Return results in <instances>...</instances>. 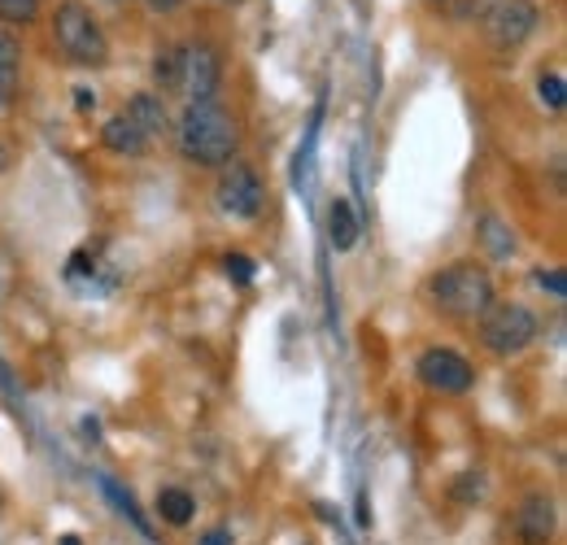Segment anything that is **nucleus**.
Listing matches in <instances>:
<instances>
[{
	"instance_id": "1",
	"label": "nucleus",
	"mask_w": 567,
	"mask_h": 545,
	"mask_svg": "<svg viewBox=\"0 0 567 545\" xmlns=\"http://www.w3.org/2000/svg\"><path fill=\"white\" fill-rule=\"evenodd\" d=\"M175 136H179V153L197 166H227L240 144L236 123L218 105H188Z\"/></svg>"
},
{
	"instance_id": "2",
	"label": "nucleus",
	"mask_w": 567,
	"mask_h": 545,
	"mask_svg": "<svg viewBox=\"0 0 567 545\" xmlns=\"http://www.w3.org/2000/svg\"><path fill=\"white\" fill-rule=\"evenodd\" d=\"M53 40H58V49L66 53V62H74V66L96 70L110 62V40H105L101 22L92 18V9L79 4V0L58 4V13H53Z\"/></svg>"
},
{
	"instance_id": "3",
	"label": "nucleus",
	"mask_w": 567,
	"mask_h": 545,
	"mask_svg": "<svg viewBox=\"0 0 567 545\" xmlns=\"http://www.w3.org/2000/svg\"><path fill=\"white\" fill-rule=\"evenodd\" d=\"M432 301L445 310V315H458V319H476L494 306V284L489 275L472 263H458V267H445V271L432 279Z\"/></svg>"
},
{
	"instance_id": "4",
	"label": "nucleus",
	"mask_w": 567,
	"mask_h": 545,
	"mask_svg": "<svg viewBox=\"0 0 567 545\" xmlns=\"http://www.w3.org/2000/svg\"><path fill=\"white\" fill-rule=\"evenodd\" d=\"M481 341H485V349L511 358V353H519V349H528V345L537 341V319H533V310L519 306V301L489 306V310L481 315Z\"/></svg>"
},
{
	"instance_id": "5",
	"label": "nucleus",
	"mask_w": 567,
	"mask_h": 545,
	"mask_svg": "<svg viewBox=\"0 0 567 545\" xmlns=\"http://www.w3.org/2000/svg\"><path fill=\"white\" fill-rule=\"evenodd\" d=\"M214 197H218V209L231 214V218H258V214H262V202H267V188H262V179H258L254 166L231 162V166H223Z\"/></svg>"
},
{
	"instance_id": "6",
	"label": "nucleus",
	"mask_w": 567,
	"mask_h": 545,
	"mask_svg": "<svg viewBox=\"0 0 567 545\" xmlns=\"http://www.w3.org/2000/svg\"><path fill=\"white\" fill-rule=\"evenodd\" d=\"M218 53L210 44H184L179 49V92L193 101V105H214V92H218Z\"/></svg>"
},
{
	"instance_id": "7",
	"label": "nucleus",
	"mask_w": 567,
	"mask_h": 545,
	"mask_svg": "<svg viewBox=\"0 0 567 545\" xmlns=\"http://www.w3.org/2000/svg\"><path fill=\"white\" fill-rule=\"evenodd\" d=\"M533 31H537L533 0H494V9L485 13V35L494 40L497 49H519Z\"/></svg>"
},
{
	"instance_id": "8",
	"label": "nucleus",
	"mask_w": 567,
	"mask_h": 545,
	"mask_svg": "<svg viewBox=\"0 0 567 545\" xmlns=\"http://www.w3.org/2000/svg\"><path fill=\"white\" fill-rule=\"evenodd\" d=\"M420 380H424L427 389H436V393H467L476 371L454 349H427L424 358H420Z\"/></svg>"
},
{
	"instance_id": "9",
	"label": "nucleus",
	"mask_w": 567,
	"mask_h": 545,
	"mask_svg": "<svg viewBox=\"0 0 567 545\" xmlns=\"http://www.w3.org/2000/svg\"><path fill=\"white\" fill-rule=\"evenodd\" d=\"M515 537H519V545H550V537H555V502L546 493L524 497V506L515 511Z\"/></svg>"
},
{
	"instance_id": "10",
	"label": "nucleus",
	"mask_w": 567,
	"mask_h": 545,
	"mask_svg": "<svg viewBox=\"0 0 567 545\" xmlns=\"http://www.w3.org/2000/svg\"><path fill=\"white\" fill-rule=\"evenodd\" d=\"M123 119H132V123H136V132H141L144 140L162 136V132L171 127V119H166V105H162V96H153V92H136Z\"/></svg>"
},
{
	"instance_id": "11",
	"label": "nucleus",
	"mask_w": 567,
	"mask_h": 545,
	"mask_svg": "<svg viewBox=\"0 0 567 545\" xmlns=\"http://www.w3.org/2000/svg\"><path fill=\"white\" fill-rule=\"evenodd\" d=\"M101 144L110 148V153H123V157H141L144 148H148V140L136 132V123L132 119H110L105 127H101Z\"/></svg>"
},
{
	"instance_id": "12",
	"label": "nucleus",
	"mask_w": 567,
	"mask_h": 545,
	"mask_svg": "<svg viewBox=\"0 0 567 545\" xmlns=\"http://www.w3.org/2000/svg\"><path fill=\"white\" fill-rule=\"evenodd\" d=\"M328 232H332V249L337 254H346V249H354L358 245V214L350 202H332V209H328Z\"/></svg>"
},
{
	"instance_id": "13",
	"label": "nucleus",
	"mask_w": 567,
	"mask_h": 545,
	"mask_svg": "<svg viewBox=\"0 0 567 545\" xmlns=\"http://www.w3.org/2000/svg\"><path fill=\"white\" fill-rule=\"evenodd\" d=\"M153 506H157V515H162L171 528H184V524H193V515H197V502H193L188 489H162Z\"/></svg>"
},
{
	"instance_id": "14",
	"label": "nucleus",
	"mask_w": 567,
	"mask_h": 545,
	"mask_svg": "<svg viewBox=\"0 0 567 545\" xmlns=\"http://www.w3.org/2000/svg\"><path fill=\"white\" fill-rule=\"evenodd\" d=\"M13 88H18V44L9 35H0V110L9 105Z\"/></svg>"
},
{
	"instance_id": "15",
	"label": "nucleus",
	"mask_w": 567,
	"mask_h": 545,
	"mask_svg": "<svg viewBox=\"0 0 567 545\" xmlns=\"http://www.w3.org/2000/svg\"><path fill=\"white\" fill-rule=\"evenodd\" d=\"M481 240H485V249H489L494 258L515 254V236L506 232V223H502V218H494V214H485V218H481Z\"/></svg>"
},
{
	"instance_id": "16",
	"label": "nucleus",
	"mask_w": 567,
	"mask_h": 545,
	"mask_svg": "<svg viewBox=\"0 0 567 545\" xmlns=\"http://www.w3.org/2000/svg\"><path fill=\"white\" fill-rule=\"evenodd\" d=\"M153 79H157L166 92H179V49H157V58H153Z\"/></svg>"
},
{
	"instance_id": "17",
	"label": "nucleus",
	"mask_w": 567,
	"mask_h": 545,
	"mask_svg": "<svg viewBox=\"0 0 567 545\" xmlns=\"http://www.w3.org/2000/svg\"><path fill=\"white\" fill-rule=\"evenodd\" d=\"M40 13V0H0V22L9 27H27Z\"/></svg>"
},
{
	"instance_id": "18",
	"label": "nucleus",
	"mask_w": 567,
	"mask_h": 545,
	"mask_svg": "<svg viewBox=\"0 0 567 545\" xmlns=\"http://www.w3.org/2000/svg\"><path fill=\"white\" fill-rule=\"evenodd\" d=\"M101 489L110 493V502H114V506H118V511H123L127 520H136V524L144 528L141 511H136V497H132V493H123V489H118V480H114V476H101ZM144 533H148V528H144Z\"/></svg>"
},
{
	"instance_id": "19",
	"label": "nucleus",
	"mask_w": 567,
	"mask_h": 545,
	"mask_svg": "<svg viewBox=\"0 0 567 545\" xmlns=\"http://www.w3.org/2000/svg\"><path fill=\"white\" fill-rule=\"evenodd\" d=\"M537 92H542V105H550V110H564L567 101V83L559 74H542V83H537Z\"/></svg>"
},
{
	"instance_id": "20",
	"label": "nucleus",
	"mask_w": 567,
	"mask_h": 545,
	"mask_svg": "<svg viewBox=\"0 0 567 545\" xmlns=\"http://www.w3.org/2000/svg\"><path fill=\"white\" fill-rule=\"evenodd\" d=\"M223 271H227V279H236V284H254V258H245V254H227L223 258Z\"/></svg>"
},
{
	"instance_id": "21",
	"label": "nucleus",
	"mask_w": 567,
	"mask_h": 545,
	"mask_svg": "<svg viewBox=\"0 0 567 545\" xmlns=\"http://www.w3.org/2000/svg\"><path fill=\"white\" fill-rule=\"evenodd\" d=\"M537 284H542L546 292H555V297H567V279L559 271H537Z\"/></svg>"
},
{
	"instance_id": "22",
	"label": "nucleus",
	"mask_w": 567,
	"mask_h": 545,
	"mask_svg": "<svg viewBox=\"0 0 567 545\" xmlns=\"http://www.w3.org/2000/svg\"><path fill=\"white\" fill-rule=\"evenodd\" d=\"M92 105H96V92H92V88H74V110H83V114H87Z\"/></svg>"
},
{
	"instance_id": "23",
	"label": "nucleus",
	"mask_w": 567,
	"mask_h": 545,
	"mask_svg": "<svg viewBox=\"0 0 567 545\" xmlns=\"http://www.w3.org/2000/svg\"><path fill=\"white\" fill-rule=\"evenodd\" d=\"M197 545H231V533H227V528H214V533H206Z\"/></svg>"
},
{
	"instance_id": "24",
	"label": "nucleus",
	"mask_w": 567,
	"mask_h": 545,
	"mask_svg": "<svg viewBox=\"0 0 567 545\" xmlns=\"http://www.w3.org/2000/svg\"><path fill=\"white\" fill-rule=\"evenodd\" d=\"M148 4H153V9H175L179 0H148Z\"/></svg>"
},
{
	"instance_id": "25",
	"label": "nucleus",
	"mask_w": 567,
	"mask_h": 545,
	"mask_svg": "<svg viewBox=\"0 0 567 545\" xmlns=\"http://www.w3.org/2000/svg\"><path fill=\"white\" fill-rule=\"evenodd\" d=\"M0 171H9V148H0Z\"/></svg>"
},
{
	"instance_id": "26",
	"label": "nucleus",
	"mask_w": 567,
	"mask_h": 545,
	"mask_svg": "<svg viewBox=\"0 0 567 545\" xmlns=\"http://www.w3.org/2000/svg\"><path fill=\"white\" fill-rule=\"evenodd\" d=\"M58 545H79V537H74V533H71V537H62V542H58Z\"/></svg>"
},
{
	"instance_id": "27",
	"label": "nucleus",
	"mask_w": 567,
	"mask_h": 545,
	"mask_svg": "<svg viewBox=\"0 0 567 545\" xmlns=\"http://www.w3.org/2000/svg\"><path fill=\"white\" fill-rule=\"evenodd\" d=\"M227 4H236V0H227Z\"/></svg>"
}]
</instances>
